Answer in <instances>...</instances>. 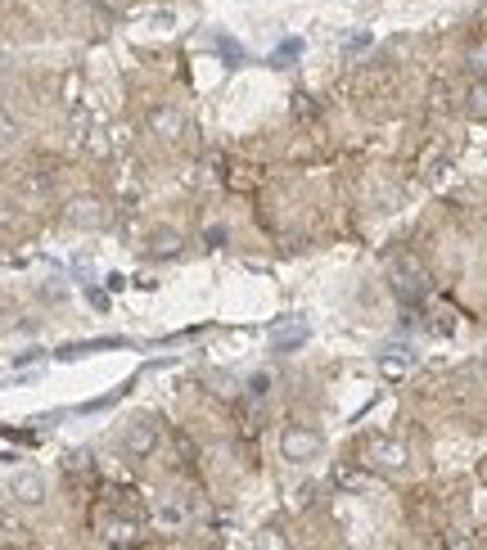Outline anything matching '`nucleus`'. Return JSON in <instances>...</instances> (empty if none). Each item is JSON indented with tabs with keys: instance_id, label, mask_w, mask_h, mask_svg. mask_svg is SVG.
Instances as JSON below:
<instances>
[{
	"instance_id": "nucleus-3",
	"label": "nucleus",
	"mask_w": 487,
	"mask_h": 550,
	"mask_svg": "<svg viewBox=\"0 0 487 550\" xmlns=\"http://www.w3.org/2000/svg\"><path fill=\"white\" fill-rule=\"evenodd\" d=\"M307 338V321H289L275 329V352H293V347Z\"/></svg>"
},
{
	"instance_id": "nucleus-2",
	"label": "nucleus",
	"mask_w": 487,
	"mask_h": 550,
	"mask_svg": "<svg viewBox=\"0 0 487 550\" xmlns=\"http://www.w3.org/2000/svg\"><path fill=\"white\" fill-rule=\"evenodd\" d=\"M316 447H321V438L307 429H289L284 433V455L289 460H307V455H316Z\"/></svg>"
},
{
	"instance_id": "nucleus-7",
	"label": "nucleus",
	"mask_w": 487,
	"mask_h": 550,
	"mask_svg": "<svg viewBox=\"0 0 487 550\" xmlns=\"http://www.w3.org/2000/svg\"><path fill=\"white\" fill-rule=\"evenodd\" d=\"M153 127H158L162 136H172V131H181V118H176V113H167V108H158V113H153Z\"/></svg>"
},
{
	"instance_id": "nucleus-5",
	"label": "nucleus",
	"mask_w": 487,
	"mask_h": 550,
	"mask_svg": "<svg viewBox=\"0 0 487 550\" xmlns=\"http://www.w3.org/2000/svg\"><path fill=\"white\" fill-rule=\"evenodd\" d=\"M14 492H18V501H27V505H36L41 501V492H45V483L36 474H23L18 483H14Z\"/></svg>"
},
{
	"instance_id": "nucleus-13",
	"label": "nucleus",
	"mask_w": 487,
	"mask_h": 550,
	"mask_svg": "<svg viewBox=\"0 0 487 550\" xmlns=\"http://www.w3.org/2000/svg\"><path fill=\"white\" fill-rule=\"evenodd\" d=\"M474 99H478V113H487V86H478V90H474Z\"/></svg>"
},
{
	"instance_id": "nucleus-11",
	"label": "nucleus",
	"mask_w": 487,
	"mask_h": 550,
	"mask_svg": "<svg viewBox=\"0 0 487 550\" xmlns=\"http://www.w3.org/2000/svg\"><path fill=\"white\" fill-rule=\"evenodd\" d=\"M469 59H474L478 73H487V45H474V50H469Z\"/></svg>"
},
{
	"instance_id": "nucleus-1",
	"label": "nucleus",
	"mask_w": 487,
	"mask_h": 550,
	"mask_svg": "<svg viewBox=\"0 0 487 550\" xmlns=\"http://www.w3.org/2000/svg\"><path fill=\"white\" fill-rule=\"evenodd\" d=\"M392 284H397L406 298H415V293L429 289V271H424V262L415 258V253H397V258H392Z\"/></svg>"
},
{
	"instance_id": "nucleus-8",
	"label": "nucleus",
	"mask_w": 487,
	"mask_h": 550,
	"mask_svg": "<svg viewBox=\"0 0 487 550\" xmlns=\"http://www.w3.org/2000/svg\"><path fill=\"white\" fill-rule=\"evenodd\" d=\"M216 50H221V54H226V59H230V64H244V54H239V45H235V41H230V36H216Z\"/></svg>"
},
{
	"instance_id": "nucleus-10",
	"label": "nucleus",
	"mask_w": 487,
	"mask_h": 550,
	"mask_svg": "<svg viewBox=\"0 0 487 550\" xmlns=\"http://www.w3.org/2000/svg\"><path fill=\"white\" fill-rule=\"evenodd\" d=\"M289 59H298V41H284L280 50H275V64H289Z\"/></svg>"
},
{
	"instance_id": "nucleus-12",
	"label": "nucleus",
	"mask_w": 487,
	"mask_h": 550,
	"mask_svg": "<svg viewBox=\"0 0 487 550\" xmlns=\"http://www.w3.org/2000/svg\"><path fill=\"white\" fill-rule=\"evenodd\" d=\"M153 244H158V253H167V249H176V235H153Z\"/></svg>"
},
{
	"instance_id": "nucleus-9",
	"label": "nucleus",
	"mask_w": 487,
	"mask_h": 550,
	"mask_svg": "<svg viewBox=\"0 0 487 550\" xmlns=\"http://www.w3.org/2000/svg\"><path fill=\"white\" fill-rule=\"evenodd\" d=\"M127 447H131V451H149V447H153V433H149V429L131 433V438H127Z\"/></svg>"
},
{
	"instance_id": "nucleus-4",
	"label": "nucleus",
	"mask_w": 487,
	"mask_h": 550,
	"mask_svg": "<svg viewBox=\"0 0 487 550\" xmlns=\"http://www.w3.org/2000/svg\"><path fill=\"white\" fill-rule=\"evenodd\" d=\"M370 455H375V464H384V469H401V464H406V451H401L397 442H375Z\"/></svg>"
},
{
	"instance_id": "nucleus-6",
	"label": "nucleus",
	"mask_w": 487,
	"mask_h": 550,
	"mask_svg": "<svg viewBox=\"0 0 487 550\" xmlns=\"http://www.w3.org/2000/svg\"><path fill=\"white\" fill-rule=\"evenodd\" d=\"M68 216H73V221H77V226H90V221H95V203H90V199H77V203H73V212H68Z\"/></svg>"
}]
</instances>
